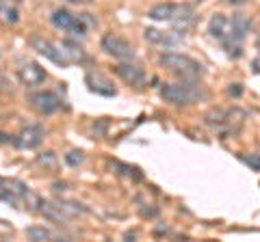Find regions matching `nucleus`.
I'll return each instance as SVG.
<instances>
[{
    "label": "nucleus",
    "mask_w": 260,
    "mask_h": 242,
    "mask_svg": "<svg viewBox=\"0 0 260 242\" xmlns=\"http://www.w3.org/2000/svg\"><path fill=\"white\" fill-rule=\"evenodd\" d=\"M228 93H230V95H237V98H239V95L243 93V89H241V85H232L230 89H228Z\"/></svg>",
    "instance_id": "nucleus-22"
},
{
    "label": "nucleus",
    "mask_w": 260,
    "mask_h": 242,
    "mask_svg": "<svg viewBox=\"0 0 260 242\" xmlns=\"http://www.w3.org/2000/svg\"><path fill=\"white\" fill-rule=\"evenodd\" d=\"M42 212H44V216H48V219H52V221L61 223V225H65V223L70 221V214H65L56 204H48V201H42Z\"/></svg>",
    "instance_id": "nucleus-14"
},
{
    "label": "nucleus",
    "mask_w": 260,
    "mask_h": 242,
    "mask_svg": "<svg viewBox=\"0 0 260 242\" xmlns=\"http://www.w3.org/2000/svg\"><path fill=\"white\" fill-rule=\"evenodd\" d=\"M100 48L107 54H111L113 59H119V61H130L135 56V48L130 46L124 37L113 35V33H107V35L102 37Z\"/></svg>",
    "instance_id": "nucleus-4"
},
{
    "label": "nucleus",
    "mask_w": 260,
    "mask_h": 242,
    "mask_svg": "<svg viewBox=\"0 0 260 242\" xmlns=\"http://www.w3.org/2000/svg\"><path fill=\"white\" fill-rule=\"evenodd\" d=\"M208 33L215 39H219V42H223V39L230 35V20H228L223 13H215L208 22Z\"/></svg>",
    "instance_id": "nucleus-13"
},
{
    "label": "nucleus",
    "mask_w": 260,
    "mask_h": 242,
    "mask_svg": "<svg viewBox=\"0 0 260 242\" xmlns=\"http://www.w3.org/2000/svg\"><path fill=\"white\" fill-rule=\"evenodd\" d=\"M68 3H74V5H89L91 0H68Z\"/></svg>",
    "instance_id": "nucleus-25"
},
{
    "label": "nucleus",
    "mask_w": 260,
    "mask_h": 242,
    "mask_svg": "<svg viewBox=\"0 0 260 242\" xmlns=\"http://www.w3.org/2000/svg\"><path fill=\"white\" fill-rule=\"evenodd\" d=\"M3 3H9L11 5V3H20V0H3Z\"/></svg>",
    "instance_id": "nucleus-27"
},
{
    "label": "nucleus",
    "mask_w": 260,
    "mask_h": 242,
    "mask_svg": "<svg viewBox=\"0 0 260 242\" xmlns=\"http://www.w3.org/2000/svg\"><path fill=\"white\" fill-rule=\"evenodd\" d=\"M113 167L121 169L119 173H124V175H133V177H137V180L141 177V173H139V169H137V167H128V165H121V163H113Z\"/></svg>",
    "instance_id": "nucleus-20"
},
{
    "label": "nucleus",
    "mask_w": 260,
    "mask_h": 242,
    "mask_svg": "<svg viewBox=\"0 0 260 242\" xmlns=\"http://www.w3.org/2000/svg\"><path fill=\"white\" fill-rule=\"evenodd\" d=\"M148 18L156 22H176L178 18H191V9L189 7L172 5V3H160V5H154L148 11Z\"/></svg>",
    "instance_id": "nucleus-6"
},
{
    "label": "nucleus",
    "mask_w": 260,
    "mask_h": 242,
    "mask_svg": "<svg viewBox=\"0 0 260 242\" xmlns=\"http://www.w3.org/2000/svg\"><path fill=\"white\" fill-rule=\"evenodd\" d=\"M158 63L167 71H172V74H178L182 80H193L204 74V69L198 61H193L191 56H184V54H176V52H167V54H160Z\"/></svg>",
    "instance_id": "nucleus-2"
},
{
    "label": "nucleus",
    "mask_w": 260,
    "mask_h": 242,
    "mask_svg": "<svg viewBox=\"0 0 260 242\" xmlns=\"http://www.w3.org/2000/svg\"><path fill=\"white\" fill-rule=\"evenodd\" d=\"M65 163H68L70 167H78V165H83V163H85L83 151H70V154L65 156Z\"/></svg>",
    "instance_id": "nucleus-19"
},
{
    "label": "nucleus",
    "mask_w": 260,
    "mask_h": 242,
    "mask_svg": "<svg viewBox=\"0 0 260 242\" xmlns=\"http://www.w3.org/2000/svg\"><path fill=\"white\" fill-rule=\"evenodd\" d=\"M251 69H254L256 74H260V59H258V61H254V63H251Z\"/></svg>",
    "instance_id": "nucleus-23"
},
{
    "label": "nucleus",
    "mask_w": 260,
    "mask_h": 242,
    "mask_svg": "<svg viewBox=\"0 0 260 242\" xmlns=\"http://www.w3.org/2000/svg\"><path fill=\"white\" fill-rule=\"evenodd\" d=\"M39 163L52 165V163H54V156H52V151H48V154H46V156H39Z\"/></svg>",
    "instance_id": "nucleus-21"
},
{
    "label": "nucleus",
    "mask_w": 260,
    "mask_h": 242,
    "mask_svg": "<svg viewBox=\"0 0 260 242\" xmlns=\"http://www.w3.org/2000/svg\"><path fill=\"white\" fill-rule=\"evenodd\" d=\"M44 141V128L42 126H26L22 130V134L15 139V145L22 149H32Z\"/></svg>",
    "instance_id": "nucleus-11"
},
{
    "label": "nucleus",
    "mask_w": 260,
    "mask_h": 242,
    "mask_svg": "<svg viewBox=\"0 0 260 242\" xmlns=\"http://www.w3.org/2000/svg\"><path fill=\"white\" fill-rule=\"evenodd\" d=\"M30 106L35 108L37 112H42V115H52L61 108V100L59 95L52 93V91H37V93H30Z\"/></svg>",
    "instance_id": "nucleus-7"
},
{
    "label": "nucleus",
    "mask_w": 260,
    "mask_h": 242,
    "mask_svg": "<svg viewBox=\"0 0 260 242\" xmlns=\"http://www.w3.org/2000/svg\"><path fill=\"white\" fill-rule=\"evenodd\" d=\"M256 48L260 50V33H258V39H256Z\"/></svg>",
    "instance_id": "nucleus-26"
},
{
    "label": "nucleus",
    "mask_w": 260,
    "mask_h": 242,
    "mask_svg": "<svg viewBox=\"0 0 260 242\" xmlns=\"http://www.w3.org/2000/svg\"><path fill=\"white\" fill-rule=\"evenodd\" d=\"M239 160L243 165L251 167L254 171H260V156L258 154H239Z\"/></svg>",
    "instance_id": "nucleus-18"
},
{
    "label": "nucleus",
    "mask_w": 260,
    "mask_h": 242,
    "mask_svg": "<svg viewBox=\"0 0 260 242\" xmlns=\"http://www.w3.org/2000/svg\"><path fill=\"white\" fill-rule=\"evenodd\" d=\"M160 95L167 102L176 104V106H189V104H195L200 98V89L195 87V83L191 80H182V83H165L160 87Z\"/></svg>",
    "instance_id": "nucleus-3"
},
{
    "label": "nucleus",
    "mask_w": 260,
    "mask_h": 242,
    "mask_svg": "<svg viewBox=\"0 0 260 242\" xmlns=\"http://www.w3.org/2000/svg\"><path fill=\"white\" fill-rule=\"evenodd\" d=\"M28 44H30V48L32 50H37L42 56H46L48 61H52V63H56V65H61V67H68L70 65V59L65 56V52L61 50L59 46H54L52 42H48V39H44V37H37V35H32L30 39H28Z\"/></svg>",
    "instance_id": "nucleus-5"
},
{
    "label": "nucleus",
    "mask_w": 260,
    "mask_h": 242,
    "mask_svg": "<svg viewBox=\"0 0 260 242\" xmlns=\"http://www.w3.org/2000/svg\"><path fill=\"white\" fill-rule=\"evenodd\" d=\"M18 78L26 89H35L46 80V69L39 67L37 63L26 61V63H22V65L18 67Z\"/></svg>",
    "instance_id": "nucleus-8"
},
{
    "label": "nucleus",
    "mask_w": 260,
    "mask_h": 242,
    "mask_svg": "<svg viewBox=\"0 0 260 242\" xmlns=\"http://www.w3.org/2000/svg\"><path fill=\"white\" fill-rule=\"evenodd\" d=\"M143 37L145 42L150 44H160V46H167V48H174L182 42V33L178 30H172V33H162V30H156V28H145L143 30Z\"/></svg>",
    "instance_id": "nucleus-10"
},
{
    "label": "nucleus",
    "mask_w": 260,
    "mask_h": 242,
    "mask_svg": "<svg viewBox=\"0 0 260 242\" xmlns=\"http://www.w3.org/2000/svg\"><path fill=\"white\" fill-rule=\"evenodd\" d=\"M85 83L89 87V91H93L98 95H107V98H111V95L117 93L115 87H113V83L109 78H104L102 74H93V71H91V74L85 76Z\"/></svg>",
    "instance_id": "nucleus-12"
},
{
    "label": "nucleus",
    "mask_w": 260,
    "mask_h": 242,
    "mask_svg": "<svg viewBox=\"0 0 260 242\" xmlns=\"http://www.w3.org/2000/svg\"><path fill=\"white\" fill-rule=\"evenodd\" d=\"M63 46L68 48V50H63L65 54H70L72 56V61H83L85 59V52H83V48L76 46V44H72V42H63Z\"/></svg>",
    "instance_id": "nucleus-16"
},
{
    "label": "nucleus",
    "mask_w": 260,
    "mask_h": 242,
    "mask_svg": "<svg viewBox=\"0 0 260 242\" xmlns=\"http://www.w3.org/2000/svg\"><path fill=\"white\" fill-rule=\"evenodd\" d=\"M26 238L28 240H52L54 233L46 227H37V225H32V227H26Z\"/></svg>",
    "instance_id": "nucleus-15"
},
{
    "label": "nucleus",
    "mask_w": 260,
    "mask_h": 242,
    "mask_svg": "<svg viewBox=\"0 0 260 242\" xmlns=\"http://www.w3.org/2000/svg\"><path fill=\"white\" fill-rule=\"evenodd\" d=\"M3 20L9 22V24H15V22L20 20L18 9H15V7H11V5H7V3H3Z\"/></svg>",
    "instance_id": "nucleus-17"
},
{
    "label": "nucleus",
    "mask_w": 260,
    "mask_h": 242,
    "mask_svg": "<svg viewBox=\"0 0 260 242\" xmlns=\"http://www.w3.org/2000/svg\"><path fill=\"white\" fill-rule=\"evenodd\" d=\"M228 3H230V5H234V7H239V5H245L247 0H228Z\"/></svg>",
    "instance_id": "nucleus-24"
},
{
    "label": "nucleus",
    "mask_w": 260,
    "mask_h": 242,
    "mask_svg": "<svg viewBox=\"0 0 260 242\" xmlns=\"http://www.w3.org/2000/svg\"><path fill=\"white\" fill-rule=\"evenodd\" d=\"M52 24L56 28L61 30H68L74 37H85L89 28H93L98 20L91 18V13H80V15H74L70 13L68 9H56L52 13Z\"/></svg>",
    "instance_id": "nucleus-1"
},
{
    "label": "nucleus",
    "mask_w": 260,
    "mask_h": 242,
    "mask_svg": "<svg viewBox=\"0 0 260 242\" xmlns=\"http://www.w3.org/2000/svg\"><path fill=\"white\" fill-rule=\"evenodd\" d=\"M115 71H117V76L124 80L126 85L135 87V89H143L145 87V74H143V69L133 65V63H119V65L115 67Z\"/></svg>",
    "instance_id": "nucleus-9"
}]
</instances>
